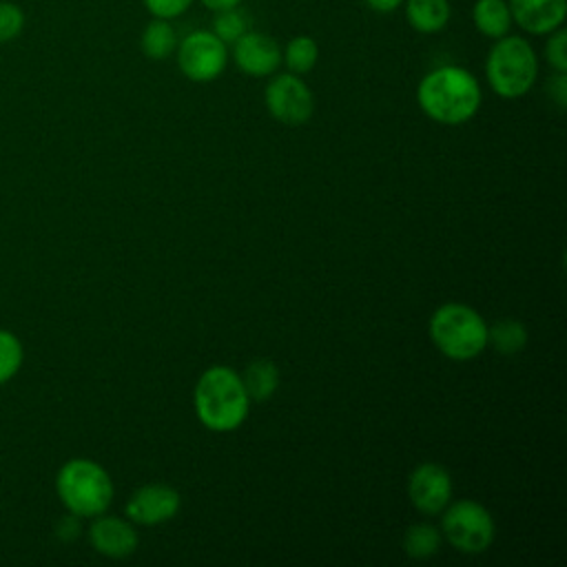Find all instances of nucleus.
<instances>
[{"label":"nucleus","mask_w":567,"mask_h":567,"mask_svg":"<svg viewBox=\"0 0 567 567\" xmlns=\"http://www.w3.org/2000/svg\"><path fill=\"white\" fill-rule=\"evenodd\" d=\"M91 547L106 558H126L137 549L135 527L117 516H93L89 527Z\"/></svg>","instance_id":"nucleus-13"},{"label":"nucleus","mask_w":567,"mask_h":567,"mask_svg":"<svg viewBox=\"0 0 567 567\" xmlns=\"http://www.w3.org/2000/svg\"><path fill=\"white\" fill-rule=\"evenodd\" d=\"M545 60L556 73H567V33L563 27L547 33Z\"/></svg>","instance_id":"nucleus-23"},{"label":"nucleus","mask_w":567,"mask_h":567,"mask_svg":"<svg viewBox=\"0 0 567 567\" xmlns=\"http://www.w3.org/2000/svg\"><path fill=\"white\" fill-rule=\"evenodd\" d=\"M177 66L190 82H213L228 64V47L210 31L197 29L177 42Z\"/></svg>","instance_id":"nucleus-7"},{"label":"nucleus","mask_w":567,"mask_h":567,"mask_svg":"<svg viewBox=\"0 0 567 567\" xmlns=\"http://www.w3.org/2000/svg\"><path fill=\"white\" fill-rule=\"evenodd\" d=\"M177 31L171 24V20L164 18H151V22L144 27L140 35V49L148 60H166L177 49Z\"/></svg>","instance_id":"nucleus-16"},{"label":"nucleus","mask_w":567,"mask_h":567,"mask_svg":"<svg viewBox=\"0 0 567 567\" xmlns=\"http://www.w3.org/2000/svg\"><path fill=\"white\" fill-rule=\"evenodd\" d=\"M241 383H244L248 399L266 401L275 394V390L279 385V370L268 359H255L246 365V370L241 374Z\"/></svg>","instance_id":"nucleus-17"},{"label":"nucleus","mask_w":567,"mask_h":567,"mask_svg":"<svg viewBox=\"0 0 567 567\" xmlns=\"http://www.w3.org/2000/svg\"><path fill=\"white\" fill-rule=\"evenodd\" d=\"M408 24L423 35L439 33L452 18L450 0H403Z\"/></svg>","instance_id":"nucleus-14"},{"label":"nucleus","mask_w":567,"mask_h":567,"mask_svg":"<svg viewBox=\"0 0 567 567\" xmlns=\"http://www.w3.org/2000/svg\"><path fill=\"white\" fill-rule=\"evenodd\" d=\"M487 343L494 346L501 354H518L527 346V330L520 321L516 319H501L492 328H487Z\"/></svg>","instance_id":"nucleus-19"},{"label":"nucleus","mask_w":567,"mask_h":567,"mask_svg":"<svg viewBox=\"0 0 567 567\" xmlns=\"http://www.w3.org/2000/svg\"><path fill=\"white\" fill-rule=\"evenodd\" d=\"M24 29V11L7 0H0V44L18 38Z\"/></svg>","instance_id":"nucleus-24"},{"label":"nucleus","mask_w":567,"mask_h":567,"mask_svg":"<svg viewBox=\"0 0 567 567\" xmlns=\"http://www.w3.org/2000/svg\"><path fill=\"white\" fill-rule=\"evenodd\" d=\"M363 2H365V7H368L370 11L381 13V16L394 13L396 9L403 7V0H363Z\"/></svg>","instance_id":"nucleus-28"},{"label":"nucleus","mask_w":567,"mask_h":567,"mask_svg":"<svg viewBox=\"0 0 567 567\" xmlns=\"http://www.w3.org/2000/svg\"><path fill=\"white\" fill-rule=\"evenodd\" d=\"M485 78L496 95L523 97L538 78V58L529 40L512 33L494 40L485 58Z\"/></svg>","instance_id":"nucleus-4"},{"label":"nucleus","mask_w":567,"mask_h":567,"mask_svg":"<svg viewBox=\"0 0 567 567\" xmlns=\"http://www.w3.org/2000/svg\"><path fill=\"white\" fill-rule=\"evenodd\" d=\"M547 91L551 100L563 109L567 104V73H554V78L547 82Z\"/></svg>","instance_id":"nucleus-26"},{"label":"nucleus","mask_w":567,"mask_h":567,"mask_svg":"<svg viewBox=\"0 0 567 567\" xmlns=\"http://www.w3.org/2000/svg\"><path fill=\"white\" fill-rule=\"evenodd\" d=\"M208 11H221V9H230V7H239L241 0H199Z\"/></svg>","instance_id":"nucleus-29"},{"label":"nucleus","mask_w":567,"mask_h":567,"mask_svg":"<svg viewBox=\"0 0 567 567\" xmlns=\"http://www.w3.org/2000/svg\"><path fill=\"white\" fill-rule=\"evenodd\" d=\"M514 24L529 35H547L565 24L567 0H507Z\"/></svg>","instance_id":"nucleus-12"},{"label":"nucleus","mask_w":567,"mask_h":567,"mask_svg":"<svg viewBox=\"0 0 567 567\" xmlns=\"http://www.w3.org/2000/svg\"><path fill=\"white\" fill-rule=\"evenodd\" d=\"M24 363V346L20 337L7 328H0V385L9 383Z\"/></svg>","instance_id":"nucleus-22"},{"label":"nucleus","mask_w":567,"mask_h":567,"mask_svg":"<svg viewBox=\"0 0 567 567\" xmlns=\"http://www.w3.org/2000/svg\"><path fill=\"white\" fill-rule=\"evenodd\" d=\"M319 60V44L312 35H295L281 49V62L295 75H306Z\"/></svg>","instance_id":"nucleus-18"},{"label":"nucleus","mask_w":567,"mask_h":567,"mask_svg":"<svg viewBox=\"0 0 567 567\" xmlns=\"http://www.w3.org/2000/svg\"><path fill=\"white\" fill-rule=\"evenodd\" d=\"M250 29L248 16L241 11V7H230L213 13V24L210 31L226 44L230 47L237 38H241Z\"/></svg>","instance_id":"nucleus-21"},{"label":"nucleus","mask_w":567,"mask_h":567,"mask_svg":"<svg viewBox=\"0 0 567 567\" xmlns=\"http://www.w3.org/2000/svg\"><path fill=\"white\" fill-rule=\"evenodd\" d=\"M228 49H233V62L237 69L250 78H268L281 64L279 42L261 31L248 29Z\"/></svg>","instance_id":"nucleus-10"},{"label":"nucleus","mask_w":567,"mask_h":567,"mask_svg":"<svg viewBox=\"0 0 567 567\" xmlns=\"http://www.w3.org/2000/svg\"><path fill=\"white\" fill-rule=\"evenodd\" d=\"M179 494L168 485H144L126 501V516L137 525H159L171 520L179 509Z\"/></svg>","instance_id":"nucleus-11"},{"label":"nucleus","mask_w":567,"mask_h":567,"mask_svg":"<svg viewBox=\"0 0 567 567\" xmlns=\"http://www.w3.org/2000/svg\"><path fill=\"white\" fill-rule=\"evenodd\" d=\"M55 494L66 512L80 518H93L109 509L113 501V481L109 472L91 458H69L55 474Z\"/></svg>","instance_id":"nucleus-3"},{"label":"nucleus","mask_w":567,"mask_h":567,"mask_svg":"<svg viewBox=\"0 0 567 567\" xmlns=\"http://www.w3.org/2000/svg\"><path fill=\"white\" fill-rule=\"evenodd\" d=\"M430 337L447 359L470 361L487 346V323L474 308L450 301L432 312Z\"/></svg>","instance_id":"nucleus-5"},{"label":"nucleus","mask_w":567,"mask_h":567,"mask_svg":"<svg viewBox=\"0 0 567 567\" xmlns=\"http://www.w3.org/2000/svg\"><path fill=\"white\" fill-rule=\"evenodd\" d=\"M441 532L434 527V525H427V523H416V525H410L403 534V551L412 558H430L439 551L441 547Z\"/></svg>","instance_id":"nucleus-20"},{"label":"nucleus","mask_w":567,"mask_h":567,"mask_svg":"<svg viewBox=\"0 0 567 567\" xmlns=\"http://www.w3.org/2000/svg\"><path fill=\"white\" fill-rule=\"evenodd\" d=\"M195 414L213 432L239 427L248 414V394L241 377L228 365H213L202 372L195 385Z\"/></svg>","instance_id":"nucleus-2"},{"label":"nucleus","mask_w":567,"mask_h":567,"mask_svg":"<svg viewBox=\"0 0 567 567\" xmlns=\"http://www.w3.org/2000/svg\"><path fill=\"white\" fill-rule=\"evenodd\" d=\"M146 11L151 13V18H164V20H173L184 16L195 0H142Z\"/></svg>","instance_id":"nucleus-25"},{"label":"nucleus","mask_w":567,"mask_h":567,"mask_svg":"<svg viewBox=\"0 0 567 567\" xmlns=\"http://www.w3.org/2000/svg\"><path fill=\"white\" fill-rule=\"evenodd\" d=\"M264 104L268 113L286 126L306 124L315 111L312 91L301 80V75H295L290 71L277 75L272 73L264 91Z\"/></svg>","instance_id":"nucleus-8"},{"label":"nucleus","mask_w":567,"mask_h":567,"mask_svg":"<svg viewBox=\"0 0 567 567\" xmlns=\"http://www.w3.org/2000/svg\"><path fill=\"white\" fill-rule=\"evenodd\" d=\"M478 80L463 66L443 64L427 71L416 86L421 111L441 124H463L481 106Z\"/></svg>","instance_id":"nucleus-1"},{"label":"nucleus","mask_w":567,"mask_h":567,"mask_svg":"<svg viewBox=\"0 0 567 567\" xmlns=\"http://www.w3.org/2000/svg\"><path fill=\"white\" fill-rule=\"evenodd\" d=\"M472 24L481 35L489 40L507 35L514 27L507 0H474Z\"/></svg>","instance_id":"nucleus-15"},{"label":"nucleus","mask_w":567,"mask_h":567,"mask_svg":"<svg viewBox=\"0 0 567 567\" xmlns=\"http://www.w3.org/2000/svg\"><path fill=\"white\" fill-rule=\"evenodd\" d=\"M445 540L463 554L485 551L496 534L492 514L476 501H456L443 509L441 523Z\"/></svg>","instance_id":"nucleus-6"},{"label":"nucleus","mask_w":567,"mask_h":567,"mask_svg":"<svg viewBox=\"0 0 567 567\" xmlns=\"http://www.w3.org/2000/svg\"><path fill=\"white\" fill-rule=\"evenodd\" d=\"M408 496L421 514H441L452 498L450 472L439 463L416 465L408 478Z\"/></svg>","instance_id":"nucleus-9"},{"label":"nucleus","mask_w":567,"mask_h":567,"mask_svg":"<svg viewBox=\"0 0 567 567\" xmlns=\"http://www.w3.org/2000/svg\"><path fill=\"white\" fill-rule=\"evenodd\" d=\"M55 534H58L62 540H73V538H78V534H80V516H75V514L69 512V514L58 523Z\"/></svg>","instance_id":"nucleus-27"}]
</instances>
